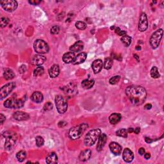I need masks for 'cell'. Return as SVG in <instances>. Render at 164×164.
<instances>
[{
	"mask_svg": "<svg viewBox=\"0 0 164 164\" xmlns=\"http://www.w3.org/2000/svg\"><path fill=\"white\" fill-rule=\"evenodd\" d=\"M125 93L128 99L133 105L140 106L146 101L147 92L143 87L139 85H131L126 88Z\"/></svg>",
	"mask_w": 164,
	"mask_h": 164,
	"instance_id": "1",
	"label": "cell"
},
{
	"mask_svg": "<svg viewBox=\"0 0 164 164\" xmlns=\"http://www.w3.org/2000/svg\"><path fill=\"white\" fill-rule=\"evenodd\" d=\"M89 125L87 123H82L78 126L70 128L69 132V137L70 139L76 140L82 137L83 133L85 132Z\"/></svg>",
	"mask_w": 164,
	"mask_h": 164,
	"instance_id": "2",
	"label": "cell"
},
{
	"mask_svg": "<svg viewBox=\"0 0 164 164\" xmlns=\"http://www.w3.org/2000/svg\"><path fill=\"white\" fill-rule=\"evenodd\" d=\"M3 136L5 138V149L7 151L11 150L15 145L16 142H17V134L12 131H6L5 133H3Z\"/></svg>",
	"mask_w": 164,
	"mask_h": 164,
	"instance_id": "3",
	"label": "cell"
},
{
	"mask_svg": "<svg viewBox=\"0 0 164 164\" xmlns=\"http://www.w3.org/2000/svg\"><path fill=\"white\" fill-rule=\"evenodd\" d=\"M101 134V131L100 129H94L89 131L85 137V145L86 146H92L94 145Z\"/></svg>",
	"mask_w": 164,
	"mask_h": 164,
	"instance_id": "4",
	"label": "cell"
},
{
	"mask_svg": "<svg viewBox=\"0 0 164 164\" xmlns=\"http://www.w3.org/2000/svg\"><path fill=\"white\" fill-rule=\"evenodd\" d=\"M24 100L12 97L5 101L4 106L7 108H21L24 106Z\"/></svg>",
	"mask_w": 164,
	"mask_h": 164,
	"instance_id": "5",
	"label": "cell"
},
{
	"mask_svg": "<svg viewBox=\"0 0 164 164\" xmlns=\"http://www.w3.org/2000/svg\"><path fill=\"white\" fill-rule=\"evenodd\" d=\"M163 31L162 29H159L152 34L151 37L150 38L149 43L153 49H156L159 46L160 41H161L163 37Z\"/></svg>",
	"mask_w": 164,
	"mask_h": 164,
	"instance_id": "6",
	"label": "cell"
},
{
	"mask_svg": "<svg viewBox=\"0 0 164 164\" xmlns=\"http://www.w3.org/2000/svg\"><path fill=\"white\" fill-rule=\"evenodd\" d=\"M33 48L37 53L45 54L47 53L50 50L48 44L43 40L37 39L34 42Z\"/></svg>",
	"mask_w": 164,
	"mask_h": 164,
	"instance_id": "7",
	"label": "cell"
},
{
	"mask_svg": "<svg viewBox=\"0 0 164 164\" xmlns=\"http://www.w3.org/2000/svg\"><path fill=\"white\" fill-rule=\"evenodd\" d=\"M54 103L59 113L62 114H64L67 110V103L63 96L58 95L54 99Z\"/></svg>",
	"mask_w": 164,
	"mask_h": 164,
	"instance_id": "8",
	"label": "cell"
},
{
	"mask_svg": "<svg viewBox=\"0 0 164 164\" xmlns=\"http://www.w3.org/2000/svg\"><path fill=\"white\" fill-rule=\"evenodd\" d=\"M15 85H16L14 82H10L3 86L1 88V90H0V97H1V99L6 98V96L10 94L13 90L15 89Z\"/></svg>",
	"mask_w": 164,
	"mask_h": 164,
	"instance_id": "9",
	"label": "cell"
},
{
	"mask_svg": "<svg viewBox=\"0 0 164 164\" xmlns=\"http://www.w3.org/2000/svg\"><path fill=\"white\" fill-rule=\"evenodd\" d=\"M1 5L3 9L7 12H14L17 8V2L14 0H6L1 1Z\"/></svg>",
	"mask_w": 164,
	"mask_h": 164,
	"instance_id": "10",
	"label": "cell"
},
{
	"mask_svg": "<svg viewBox=\"0 0 164 164\" xmlns=\"http://www.w3.org/2000/svg\"><path fill=\"white\" fill-rule=\"evenodd\" d=\"M148 28V21L146 13H142L140 16L138 28L140 31H145Z\"/></svg>",
	"mask_w": 164,
	"mask_h": 164,
	"instance_id": "11",
	"label": "cell"
},
{
	"mask_svg": "<svg viewBox=\"0 0 164 164\" xmlns=\"http://www.w3.org/2000/svg\"><path fill=\"white\" fill-rule=\"evenodd\" d=\"M62 91L66 95L68 96H74L78 93L77 87L73 83H69V84L64 87L62 89Z\"/></svg>",
	"mask_w": 164,
	"mask_h": 164,
	"instance_id": "12",
	"label": "cell"
},
{
	"mask_svg": "<svg viewBox=\"0 0 164 164\" xmlns=\"http://www.w3.org/2000/svg\"><path fill=\"white\" fill-rule=\"evenodd\" d=\"M109 147H110L111 152L114 154L115 155H119L122 152V150H123L120 144L115 142H110V144H109Z\"/></svg>",
	"mask_w": 164,
	"mask_h": 164,
	"instance_id": "13",
	"label": "cell"
},
{
	"mask_svg": "<svg viewBox=\"0 0 164 164\" xmlns=\"http://www.w3.org/2000/svg\"><path fill=\"white\" fill-rule=\"evenodd\" d=\"M123 158L127 163L131 162L134 159V154L129 148H125L123 151Z\"/></svg>",
	"mask_w": 164,
	"mask_h": 164,
	"instance_id": "14",
	"label": "cell"
},
{
	"mask_svg": "<svg viewBox=\"0 0 164 164\" xmlns=\"http://www.w3.org/2000/svg\"><path fill=\"white\" fill-rule=\"evenodd\" d=\"M13 117H14V119L17 120L18 121H27L30 118V115L27 113L24 112L17 111L15 112V113L13 114Z\"/></svg>",
	"mask_w": 164,
	"mask_h": 164,
	"instance_id": "15",
	"label": "cell"
},
{
	"mask_svg": "<svg viewBox=\"0 0 164 164\" xmlns=\"http://www.w3.org/2000/svg\"><path fill=\"white\" fill-rule=\"evenodd\" d=\"M46 58L41 54H35L31 59V63L34 66H41L44 63Z\"/></svg>",
	"mask_w": 164,
	"mask_h": 164,
	"instance_id": "16",
	"label": "cell"
},
{
	"mask_svg": "<svg viewBox=\"0 0 164 164\" xmlns=\"http://www.w3.org/2000/svg\"><path fill=\"white\" fill-rule=\"evenodd\" d=\"M103 67V62L101 59H97L94 60L92 63V67L94 74H98L101 71Z\"/></svg>",
	"mask_w": 164,
	"mask_h": 164,
	"instance_id": "17",
	"label": "cell"
},
{
	"mask_svg": "<svg viewBox=\"0 0 164 164\" xmlns=\"http://www.w3.org/2000/svg\"><path fill=\"white\" fill-rule=\"evenodd\" d=\"M107 140V136L105 133H101L98 139V142L97 145V151H101L105 146V144Z\"/></svg>",
	"mask_w": 164,
	"mask_h": 164,
	"instance_id": "18",
	"label": "cell"
},
{
	"mask_svg": "<svg viewBox=\"0 0 164 164\" xmlns=\"http://www.w3.org/2000/svg\"><path fill=\"white\" fill-rule=\"evenodd\" d=\"M83 47H84V44H83L82 40H79L77 41L76 43H75L73 45V46H70L69 50L71 52L73 53L79 52V51H81L83 50Z\"/></svg>",
	"mask_w": 164,
	"mask_h": 164,
	"instance_id": "19",
	"label": "cell"
},
{
	"mask_svg": "<svg viewBox=\"0 0 164 164\" xmlns=\"http://www.w3.org/2000/svg\"><path fill=\"white\" fill-rule=\"evenodd\" d=\"M75 58H76L75 53L70 51V52L66 53L64 54L62 57V60L66 64H70V63H73L74 62Z\"/></svg>",
	"mask_w": 164,
	"mask_h": 164,
	"instance_id": "20",
	"label": "cell"
},
{
	"mask_svg": "<svg viewBox=\"0 0 164 164\" xmlns=\"http://www.w3.org/2000/svg\"><path fill=\"white\" fill-rule=\"evenodd\" d=\"M91 154H92L91 151L89 149L83 150L80 154L79 159L80 161H82V162L87 161V160H89L90 159V158H91Z\"/></svg>",
	"mask_w": 164,
	"mask_h": 164,
	"instance_id": "21",
	"label": "cell"
},
{
	"mask_svg": "<svg viewBox=\"0 0 164 164\" xmlns=\"http://www.w3.org/2000/svg\"><path fill=\"white\" fill-rule=\"evenodd\" d=\"M59 73L60 67L59 65H57V64H54L49 69V75L51 78H57V77L59 75Z\"/></svg>",
	"mask_w": 164,
	"mask_h": 164,
	"instance_id": "22",
	"label": "cell"
},
{
	"mask_svg": "<svg viewBox=\"0 0 164 164\" xmlns=\"http://www.w3.org/2000/svg\"><path fill=\"white\" fill-rule=\"evenodd\" d=\"M87 54L84 52L78 54V55L76 56L75 59L73 62V64H74V65H78V64L83 63L87 59Z\"/></svg>",
	"mask_w": 164,
	"mask_h": 164,
	"instance_id": "23",
	"label": "cell"
},
{
	"mask_svg": "<svg viewBox=\"0 0 164 164\" xmlns=\"http://www.w3.org/2000/svg\"><path fill=\"white\" fill-rule=\"evenodd\" d=\"M31 99L33 102L37 103H41L43 101V99H44L43 94H42L40 92H38V91L34 92L31 95Z\"/></svg>",
	"mask_w": 164,
	"mask_h": 164,
	"instance_id": "24",
	"label": "cell"
},
{
	"mask_svg": "<svg viewBox=\"0 0 164 164\" xmlns=\"http://www.w3.org/2000/svg\"><path fill=\"white\" fill-rule=\"evenodd\" d=\"M46 162L48 164H54L58 162V157L57 154L54 152L50 153L46 158Z\"/></svg>",
	"mask_w": 164,
	"mask_h": 164,
	"instance_id": "25",
	"label": "cell"
},
{
	"mask_svg": "<svg viewBox=\"0 0 164 164\" xmlns=\"http://www.w3.org/2000/svg\"><path fill=\"white\" fill-rule=\"evenodd\" d=\"M121 119V115L118 113H114L109 117V121L112 124H116Z\"/></svg>",
	"mask_w": 164,
	"mask_h": 164,
	"instance_id": "26",
	"label": "cell"
},
{
	"mask_svg": "<svg viewBox=\"0 0 164 164\" xmlns=\"http://www.w3.org/2000/svg\"><path fill=\"white\" fill-rule=\"evenodd\" d=\"M3 76L6 80H10L15 77V73L10 69H5L3 72Z\"/></svg>",
	"mask_w": 164,
	"mask_h": 164,
	"instance_id": "27",
	"label": "cell"
},
{
	"mask_svg": "<svg viewBox=\"0 0 164 164\" xmlns=\"http://www.w3.org/2000/svg\"><path fill=\"white\" fill-rule=\"evenodd\" d=\"M94 80H85L82 82V85L84 89H89L94 86Z\"/></svg>",
	"mask_w": 164,
	"mask_h": 164,
	"instance_id": "28",
	"label": "cell"
},
{
	"mask_svg": "<svg viewBox=\"0 0 164 164\" xmlns=\"http://www.w3.org/2000/svg\"><path fill=\"white\" fill-rule=\"evenodd\" d=\"M121 40L122 42V43H123L125 46L128 47L131 43V37H130L129 35H125L121 37Z\"/></svg>",
	"mask_w": 164,
	"mask_h": 164,
	"instance_id": "29",
	"label": "cell"
},
{
	"mask_svg": "<svg viewBox=\"0 0 164 164\" xmlns=\"http://www.w3.org/2000/svg\"><path fill=\"white\" fill-rule=\"evenodd\" d=\"M26 157H27V153H26V151L24 150L20 151H19L17 153V155H16V158H17L19 162H23L26 159Z\"/></svg>",
	"mask_w": 164,
	"mask_h": 164,
	"instance_id": "30",
	"label": "cell"
},
{
	"mask_svg": "<svg viewBox=\"0 0 164 164\" xmlns=\"http://www.w3.org/2000/svg\"><path fill=\"white\" fill-rule=\"evenodd\" d=\"M113 66V60L111 58H106L103 63V67L105 69H110Z\"/></svg>",
	"mask_w": 164,
	"mask_h": 164,
	"instance_id": "31",
	"label": "cell"
},
{
	"mask_svg": "<svg viewBox=\"0 0 164 164\" xmlns=\"http://www.w3.org/2000/svg\"><path fill=\"white\" fill-rule=\"evenodd\" d=\"M150 73H151V76L153 78H155V79L158 78L160 76V75L159 71H158V69L155 66H154V67H152V69H151Z\"/></svg>",
	"mask_w": 164,
	"mask_h": 164,
	"instance_id": "32",
	"label": "cell"
},
{
	"mask_svg": "<svg viewBox=\"0 0 164 164\" xmlns=\"http://www.w3.org/2000/svg\"><path fill=\"white\" fill-rule=\"evenodd\" d=\"M44 69L43 68V67H37L36 69L34 70V72H33V76L35 77H37V76H42L44 74Z\"/></svg>",
	"mask_w": 164,
	"mask_h": 164,
	"instance_id": "33",
	"label": "cell"
},
{
	"mask_svg": "<svg viewBox=\"0 0 164 164\" xmlns=\"http://www.w3.org/2000/svg\"><path fill=\"white\" fill-rule=\"evenodd\" d=\"M128 131L126 129H119L116 131V135L119 137H123V138H127L128 137Z\"/></svg>",
	"mask_w": 164,
	"mask_h": 164,
	"instance_id": "34",
	"label": "cell"
},
{
	"mask_svg": "<svg viewBox=\"0 0 164 164\" xmlns=\"http://www.w3.org/2000/svg\"><path fill=\"white\" fill-rule=\"evenodd\" d=\"M75 26H76V27L77 28L79 29V30H85L87 27L85 22H83V21H78V22H76V24H75Z\"/></svg>",
	"mask_w": 164,
	"mask_h": 164,
	"instance_id": "35",
	"label": "cell"
},
{
	"mask_svg": "<svg viewBox=\"0 0 164 164\" xmlns=\"http://www.w3.org/2000/svg\"><path fill=\"white\" fill-rule=\"evenodd\" d=\"M35 142H36V145L38 147H41L44 145V140L42 137L37 136L35 138Z\"/></svg>",
	"mask_w": 164,
	"mask_h": 164,
	"instance_id": "36",
	"label": "cell"
},
{
	"mask_svg": "<svg viewBox=\"0 0 164 164\" xmlns=\"http://www.w3.org/2000/svg\"><path fill=\"white\" fill-rule=\"evenodd\" d=\"M120 79H121L120 76H115L110 79V80H109V82H110L111 85H115L119 82Z\"/></svg>",
	"mask_w": 164,
	"mask_h": 164,
	"instance_id": "37",
	"label": "cell"
},
{
	"mask_svg": "<svg viewBox=\"0 0 164 164\" xmlns=\"http://www.w3.org/2000/svg\"><path fill=\"white\" fill-rule=\"evenodd\" d=\"M9 22V19L7 17H1L0 19V23H1V27L4 28L7 26Z\"/></svg>",
	"mask_w": 164,
	"mask_h": 164,
	"instance_id": "38",
	"label": "cell"
},
{
	"mask_svg": "<svg viewBox=\"0 0 164 164\" xmlns=\"http://www.w3.org/2000/svg\"><path fill=\"white\" fill-rule=\"evenodd\" d=\"M53 105L51 102H47L44 106V110L45 111H50L53 109Z\"/></svg>",
	"mask_w": 164,
	"mask_h": 164,
	"instance_id": "39",
	"label": "cell"
},
{
	"mask_svg": "<svg viewBox=\"0 0 164 164\" xmlns=\"http://www.w3.org/2000/svg\"><path fill=\"white\" fill-rule=\"evenodd\" d=\"M60 31V28L59 26H53V27L51 28V33L53 35H56L59 33Z\"/></svg>",
	"mask_w": 164,
	"mask_h": 164,
	"instance_id": "40",
	"label": "cell"
},
{
	"mask_svg": "<svg viewBox=\"0 0 164 164\" xmlns=\"http://www.w3.org/2000/svg\"><path fill=\"white\" fill-rule=\"evenodd\" d=\"M115 32L116 33L117 35H120V36H124V35H126V32L125 31H123V30H121L120 28H116L115 29Z\"/></svg>",
	"mask_w": 164,
	"mask_h": 164,
	"instance_id": "41",
	"label": "cell"
},
{
	"mask_svg": "<svg viewBox=\"0 0 164 164\" xmlns=\"http://www.w3.org/2000/svg\"><path fill=\"white\" fill-rule=\"evenodd\" d=\"M27 70V66L24 65H22L21 66L19 67V72L20 73H24Z\"/></svg>",
	"mask_w": 164,
	"mask_h": 164,
	"instance_id": "42",
	"label": "cell"
},
{
	"mask_svg": "<svg viewBox=\"0 0 164 164\" xmlns=\"http://www.w3.org/2000/svg\"><path fill=\"white\" fill-rule=\"evenodd\" d=\"M28 2L31 5H37L39 4V3H41V1H38V0H33V1H29Z\"/></svg>",
	"mask_w": 164,
	"mask_h": 164,
	"instance_id": "43",
	"label": "cell"
},
{
	"mask_svg": "<svg viewBox=\"0 0 164 164\" xmlns=\"http://www.w3.org/2000/svg\"><path fill=\"white\" fill-rule=\"evenodd\" d=\"M67 123L65 121H60L59 124H58V126H59V128H63L64 126H66L67 125Z\"/></svg>",
	"mask_w": 164,
	"mask_h": 164,
	"instance_id": "44",
	"label": "cell"
},
{
	"mask_svg": "<svg viewBox=\"0 0 164 164\" xmlns=\"http://www.w3.org/2000/svg\"><path fill=\"white\" fill-rule=\"evenodd\" d=\"M145 149L144 148V147H140V148L139 149V155H141V156H142L144 155V153H145Z\"/></svg>",
	"mask_w": 164,
	"mask_h": 164,
	"instance_id": "45",
	"label": "cell"
},
{
	"mask_svg": "<svg viewBox=\"0 0 164 164\" xmlns=\"http://www.w3.org/2000/svg\"><path fill=\"white\" fill-rule=\"evenodd\" d=\"M0 119H1V124H3V123H4V122L5 121V119H6V117L5 115L1 114V115H0Z\"/></svg>",
	"mask_w": 164,
	"mask_h": 164,
	"instance_id": "46",
	"label": "cell"
},
{
	"mask_svg": "<svg viewBox=\"0 0 164 164\" xmlns=\"http://www.w3.org/2000/svg\"><path fill=\"white\" fill-rule=\"evenodd\" d=\"M151 108H152V105L150 103H147L144 106V108H145L146 110H150Z\"/></svg>",
	"mask_w": 164,
	"mask_h": 164,
	"instance_id": "47",
	"label": "cell"
},
{
	"mask_svg": "<svg viewBox=\"0 0 164 164\" xmlns=\"http://www.w3.org/2000/svg\"><path fill=\"white\" fill-rule=\"evenodd\" d=\"M145 141H146V142H147V144H151V143L153 142V140H152L151 139H150V138H149V137H146L145 138Z\"/></svg>",
	"mask_w": 164,
	"mask_h": 164,
	"instance_id": "48",
	"label": "cell"
},
{
	"mask_svg": "<svg viewBox=\"0 0 164 164\" xmlns=\"http://www.w3.org/2000/svg\"><path fill=\"white\" fill-rule=\"evenodd\" d=\"M144 158L146 160H149L151 158V154L149 153H144Z\"/></svg>",
	"mask_w": 164,
	"mask_h": 164,
	"instance_id": "49",
	"label": "cell"
},
{
	"mask_svg": "<svg viewBox=\"0 0 164 164\" xmlns=\"http://www.w3.org/2000/svg\"><path fill=\"white\" fill-rule=\"evenodd\" d=\"M140 128L139 127H137L134 129V133L135 134H139L140 133Z\"/></svg>",
	"mask_w": 164,
	"mask_h": 164,
	"instance_id": "50",
	"label": "cell"
},
{
	"mask_svg": "<svg viewBox=\"0 0 164 164\" xmlns=\"http://www.w3.org/2000/svg\"><path fill=\"white\" fill-rule=\"evenodd\" d=\"M127 131H128V133H133V132H134V129L133 128H128V129L127 130Z\"/></svg>",
	"mask_w": 164,
	"mask_h": 164,
	"instance_id": "51",
	"label": "cell"
},
{
	"mask_svg": "<svg viewBox=\"0 0 164 164\" xmlns=\"http://www.w3.org/2000/svg\"><path fill=\"white\" fill-rule=\"evenodd\" d=\"M133 57H134L135 59H137V62H139V56L137 55V54H133Z\"/></svg>",
	"mask_w": 164,
	"mask_h": 164,
	"instance_id": "52",
	"label": "cell"
},
{
	"mask_svg": "<svg viewBox=\"0 0 164 164\" xmlns=\"http://www.w3.org/2000/svg\"><path fill=\"white\" fill-rule=\"evenodd\" d=\"M135 49H136V50H141V47L140 46H136Z\"/></svg>",
	"mask_w": 164,
	"mask_h": 164,
	"instance_id": "53",
	"label": "cell"
}]
</instances>
